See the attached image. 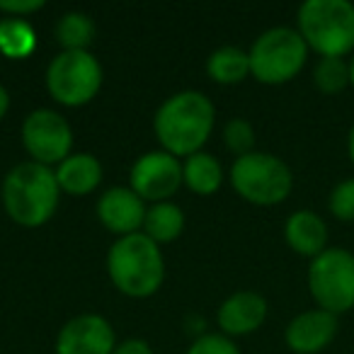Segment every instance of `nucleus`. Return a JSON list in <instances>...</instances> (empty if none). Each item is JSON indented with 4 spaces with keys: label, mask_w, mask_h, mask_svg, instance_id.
I'll list each match as a JSON object with an SVG mask.
<instances>
[{
    "label": "nucleus",
    "mask_w": 354,
    "mask_h": 354,
    "mask_svg": "<svg viewBox=\"0 0 354 354\" xmlns=\"http://www.w3.org/2000/svg\"><path fill=\"white\" fill-rule=\"evenodd\" d=\"M296 30L320 59H349L354 54V3L306 0L296 12Z\"/></svg>",
    "instance_id": "20e7f679"
},
{
    "label": "nucleus",
    "mask_w": 354,
    "mask_h": 354,
    "mask_svg": "<svg viewBox=\"0 0 354 354\" xmlns=\"http://www.w3.org/2000/svg\"><path fill=\"white\" fill-rule=\"evenodd\" d=\"M112 354H153V347L141 337H129L124 342H117Z\"/></svg>",
    "instance_id": "bb28decb"
},
{
    "label": "nucleus",
    "mask_w": 354,
    "mask_h": 354,
    "mask_svg": "<svg viewBox=\"0 0 354 354\" xmlns=\"http://www.w3.org/2000/svg\"><path fill=\"white\" fill-rule=\"evenodd\" d=\"M117 335L104 315L80 313L71 318L56 335V354H112Z\"/></svg>",
    "instance_id": "9b49d317"
},
{
    "label": "nucleus",
    "mask_w": 354,
    "mask_h": 354,
    "mask_svg": "<svg viewBox=\"0 0 354 354\" xmlns=\"http://www.w3.org/2000/svg\"><path fill=\"white\" fill-rule=\"evenodd\" d=\"M328 212L337 221L354 223V177L337 183L328 194Z\"/></svg>",
    "instance_id": "b1692460"
},
{
    "label": "nucleus",
    "mask_w": 354,
    "mask_h": 354,
    "mask_svg": "<svg viewBox=\"0 0 354 354\" xmlns=\"http://www.w3.org/2000/svg\"><path fill=\"white\" fill-rule=\"evenodd\" d=\"M216 124V107L199 90H180L158 107L153 131L162 151L189 158L202 151Z\"/></svg>",
    "instance_id": "f257e3e1"
},
{
    "label": "nucleus",
    "mask_w": 354,
    "mask_h": 354,
    "mask_svg": "<svg viewBox=\"0 0 354 354\" xmlns=\"http://www.w3.org/2000/svg\"><path fill=\"white\" fill-rule=\"evenodd\" d=\"M37 49V32L22 17L0 20V54L8 59H27Z\"/></svg>",
    "instance_id": "412c9836"
},
{
    "label": "nucleus",
    "mask_w": 354,
    "mask_h": 354,
    "mask_svg": "<svg viewBox=\"0 0 354 354\" xmlns=\"http://www.w3.org/2000/svg\"><path fill=\"white\" fill-rule=\"evenodd\" d=\"M207 73L218 85H238L250 75V54L241 46H218L207 59Z\"/></svg>",
    "instance_id": "a211bd4d"
},
{
    "label": "nucleus",
    "mask_w": 354,
    "mask_h": 354,
    "mask_svg": "<svg viewBox=\"0 0 354 354\" xmlns=\"http://www.w3.org/2000/svg\"><path fill=\"white\" fill-rule=\"evenodd\" d=\"M107 274L124 296L148 299L160 289L165 279L160 245L141 231L117 238L107 250Z\"/></svg>",
    "instance_id": "7ed1b4c3"
},
{
    "label": "nucleus",
    "mask_w": 354,
    "mask_h": 354,
    "mask_svg": "<svg viewBox=\"0 0 354 354\" xmlns=\"http://www.w3.org/2000/svg\"><path fill=\"white\" fill-rule=\"evenodd\" d=\"M54 172L61 192L73 194V197H85L95 192L102 183V162L93 153H71L66 160L56 165Z\"/></svg>",
    "instance_id": "dca6fc26"
},
{
    "label": "nucleus",
    "mask_w": 354,
    "mask_h": 354,
    "mask_svg": "<svg viewBox=\"0 0 354 354\" xmlns=\"http://www.w3.org/2000/svg\"><path fill=\"white\" fill-rule=\"evenodd\" d=\"M308 44L296 27H270L250 46V75L262 85L291 83L308 61Z\"/></svg>",
    "instance_id": "39448f33"
},
{
    "label": "nucleus",
    "mask_w": 354,
    "mask_h": 354,
    "mask_svg": "<svg viewBox=\"0 0 354 354\" xmlns=\"http://www.w3.org/2000/svg\"><path fill=\"white\" fill-rule=\"evenodd\" d=\"M347 61H349V88L354 90V54L349 56Z\"/></svg>",
    "instance_id": "c756f323"
},
{
    "label": "nucleus",
    "mask_w": 354,
    "mask_h": 354,
    "mask_svg": "<svg viewBox=\"0 0 354 354\" xmlns=\"http://www.w3.org/2000/svg\"><path fill=\"white\" fill-rule=\"evenodd\" d=\"M183 185L199 197H212L223 185V165L212 153H194L183 160Z\"/></svg>",
    "instance_id": "f3484780"
},
{
    "label": "nucleus",
    "mask_w": 354,
    "mask_h": 354,
    "mask_svg": "<svg viewBox=\"0 0 354 354\" xmlns=\"http://www.w3.org/2000/svg\"><path fill=\"white\" fill-rule=\"evenodd\" d=\"M8 109H10V95H8L6 85H0V122L6 119Z\"/></svg>",
    "instance_id": "cd10ccee"
},
{
    "label": "nucleus",
    "mask_w": 354,
    "mask_h": 354,
    "mask_svg": "<svg viewBox=\"0 0 354 354\" xmlns=\"http://www.w3.org/2000/svg\"><path fill=\"white\" fill-rule=\"evenodd\" d=\"M185 231V212L175 202H158L151 204L143 221V233L153 243H172L183 236Z\"/></svg>",
    "instance_id": "6ab92c4d"
},
{
    "label": "nucleus",
    "mask_w": 354,
    "mask_h": 354,
    "mask_svg": "<svg viewBox=\"0 0 354 354\" xmlns=\"http://www.w3.org/2000/svg\"><path fill=\"white\" fill-rule=\"evenodd\" d=\"M284 241L296 255L301 257H318L323 250H328V223L323 216L310 209H299L284 223Z\"/></svg>",
    "instance_id": "2eb2a0df"
},
{
    "label": "nucleus",
    "mask_w": 354,
    "mask_h": 354,
    "mask_svg": "<svg viewBox=\"0 0 354 354\" xmlns=\"http://www.w3.org/2000/svg\"><path fill=\"white\" fill-rule=\"evenodd\" d=\"M54 35L64 51H90V44L95 39V22L88 12H64L56 22Z\"/></svg>",
    "instance_id": "aec40b11"
},
{
    "label": "nucleus",
    "mask_w": 354,
    "mask_h": 354,
    "mask_svg": "<svg viewBox=\"0 0 354 354\" xmlns=\"http://www.w3.org/2000/svg\"><path fill=\"white\" fill-rule=\"evenodd\" d=\"M146 202L131 187H109L97 199L100 223L117 238L138 233L146 221Z\"/></svg>",
    "instance_id": "ddd939ff"
},
{
    "label": "nucleus",
    "mask_w": 354,
    "mask_h": 354,
    "mask_svg": "<svg viewBox=\"0 0 354 354\" xmlns=\"http://www.w3.org/2000/svg\"><path fill=\"white\" fill-rule=\"evenodd\" d=\"M129 187L143 202H170L172 194L183 187V162L167 151H148L138 156L129 172Z\"/></svg>",
    "instance_id": "9d476101"
},
{
    "label": "nucleus",
    "mask_w": 354,
    "mask_h": 354,
    "mask_svg": "<svg viewBox=\"0 0 354 354\" xmlns=\"http://www.w3.org/2000/svg\"><path fill=\"white\" fill-rule=\"evenodd\" d=\"M0 199L10 221L17 226H44L59 209L61 187L56 183V172L35 160L17 162L3 177Z\"/></svg>",
    "instance_id": "f03ea898"
},
{
    "label": "nucleus",
    "mask_w": 354,
    "mask_h": 354,
    "mask_svg": "<svg viewBox=\"0 0 354 354\" xmlns=\"http://www.w3.org/2000/svg\"><path fill=\"white\" fill-rule=\"evenodd\" d=\"M308 291L315 308L333 315L354 308V252L347 248H328L308 265Z\"/></svg>",
    "instance_id": "0eeeda50"
},
{
    "label": "nucleus",
    "mask_w": 354,
    "mask_h": 354,
    "mask_svg": "<svg viewBox=\"0 0 354 354\" xmlns=\"http://www.w3.org/2000/svg\"><path fill=\"white\" fill-rule=\"evenodd\" d=\"M337 330V315L323 308H308L289 320L284 330V342L294 354H320L335 342Z\"/></svg>",
    "instance_id": "f8f14e48"
},
{
    "label": "nucleus",
    "mask_w": 354,
    "mask_h": 354,
    "mask_svg": "<svg viewBox=\"0 0 354 354\" xmlns=\"http://www.w3.org/2000/svg\"><path fill=\"white\" fill-rule=\"evenodd\" d=\"M102 66L93 51H61L46 66V90L64 107H83L102 88Z\"/></svg>",
    "instance_id": "6e6552de"
},
{
    "label": "nucleus",
    "mask_w": 354,
    "mask_h": 354,
    "mask_svg": "<svg viewBox=\"0 0 354 354\" xmlns=\"http://www.w3.org/2000/svg\"><path fill=\"white\" fill-rule=\"evenodd\" d=\"M270 304L262 294L250 289H241L231 294L216 310V323L226 337H243L257 333L265 325Z\"/></svg>",
    "instance_id": "4468645a"
},
{
    "label": "nucleus",
    "mask_w": 354,
    "mask_h": 354,
    "mask_svg": "<svg viewBox=\"0 0 354 354\" xmlns=\"http://www.w3.org/2000/svg\"><path fill=\"white\" fill-rule=\"evenodd\" d=\"M223 143H226L228 151L236 153V158L248 156V153L255 151V129L243 117L228 119L226 127H223Z\"/></svg>",
    "instance_id": "5701e85b"
},
{
    "label": "nucleus",
    "mask_w": 354,
    "mask_h": 354,
    "mask_svg": "<svg viewBox=\"0 0 354 354\" xmlns=\"http://www.w3.org/2000/svg\"><path fill=\"white\" fill-rule=\"evenodd\" d=\"M310 75H313V85L318 88V93L333 97V95H339L349 88V61L323 56L315 61Z\"/></svg>",
    "instance_id": "4be33fe9"
},
{
    "label": "nucleus",
    "mask_w": 354,
    "mask_h": 354,
    "mask_svg": "<svg viewBox=\"0 0 354 354\" xmlns=\"http://www.w3.org/2000/svg\"><path fill=\"white\" fill-rule=\"evenodd\" d=\"M44 6V0H0V12L6 17H22L25 20L32 12H39Z\"/></svg>",
    "instance_id": "a878e982"
},
{
    "label": "nucleus",
    "mask_w": 354,
    "mask_h": 354,
    "mask_svg": "<svg viewBox=\"0 0 354 354\" xmlns=\"http://www.w3.org/2000/svg\"><path fill=\"white\" fill-rule=\"evenodd\" d=\"M185 354H241V349L223 333H207L199 335Z\"/></svg>",
    "instance_id": "393cba45"
},
{
    "label": "nucleus",
    "mask_w": 354,
    "mask_h": 354,
    "mask_svg": "<svg viewBox=\"0 0 354 354\" xmlns=\"http://www.w3.org/2000/svg\"><path fill=\"white\" fill-rule=\"evenodd\" d=\"M347 156H349V162H352V167H354V124L347 133Z\"/></svg>",
    "instance_id": "c85d7f7f"
},
{
    "label": "nucleus",
    "mask_w": 354,
    "mask_h": 354,
    "mask_svg": "<svg viewBox=\"0 0 354 354\" xmlns=\"http://www.w3.org/2000/svg\"><path fill=\"white\" fill-rule=\"evenodd\" d=\"M22 146L35 162L59 165L73 153V129L61 112L39 107L22 122Z\"/></svg>",
    "instance_id": "1a4fd4ad"
},
{
    "label": "nucleus",
    "mask_w": 354,
    "mask_h": 354,
    "mask_svg": "<svg viewBox=\"0 0 354 354\" xmlns=\"http://www.w3.org/2000/svg\"><path fill=\"white\" fill-rule=\"evenodd\" d=\"M231 185L236 194L255 207H274L289 199L294 172L274 153L252 151L231 165Z\"/></svg>",
    "instance_id": "423d86ee"
}]
</instances>
